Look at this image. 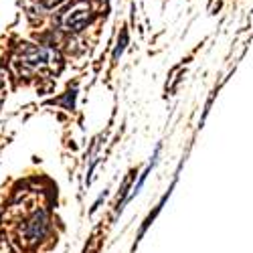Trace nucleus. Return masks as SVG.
Instances as JSON below:
<instances>
[{"label":"nucleus","mask_w":253,"mask_h":253,"mask_svg":"<svg viewBox=\"0 0 253 253\" xmlns=\"http://www.w3.org/2000/svg\"><path fill=\"white\" fill-rule=\"evenodd\" d=\"M91 18H93V10H91L89 2H85V0H77L71 8H67L61 14L59 27L63 31H67V33H79L91 23Z\"/></svg>","instance_id":"obj_2"},{"label":"nucleus","mask_w":253,"mask_h":253,"mask_svg":"<svg viewBox=\"0 0 253 253\" xmlns=\"http://www.w3.org/2000/svg\"><path fill=\"white\" fill-rule=\"evenodd\" d=\"M49 213L45 209H37L31 213L23 225L18 227V243L23 247H35L43 241L49 233Z\"/></svg>","instance_id":"obj_1"},{"label":"nucleus","mask_w":253,"mask_h":253,"mask_svg":"<svg viewBox=\"0 0 253 253\" xmlns=\"http://www.w3.org/2000/svg\"><path fill=\"white\" fill-rule=\"evenodd\" d=\"M18 63L29 71H37V69H45L51 63V53L45 47H37V45H25L20 51Z\"/></svg>","instance_id":"obj_3"},{"label":"nucleus","mask_w":253,"mask_h":253,"mask_svg":"<svg viewBox=\"0 0 253 253\" xmlns=\"http://www.w3.org/2000/svg\"><path fill=\"white\" fill-rule=\"evenodd\" d=\"M126 43H128V33H122V39L118 41V47H116V51H114V59H118L120 55H122V51L126 49Z\"/></svg>","instance_id":"obj_4"},{"label":"nucleus","mask_w":253,"mask_h":253,"mask_svg":"<svg viewBox=\"0 0 253 253\" xmlns=\"http://www.w3.org/2000/svg\"><path fill=\"white\" fill-rule=\"evenodd\" d=\"M61 2H65V0H43V4H45L47 8H53V6H59Z\"/></svg>","instance_id":"obj_5"}]
</instances>
